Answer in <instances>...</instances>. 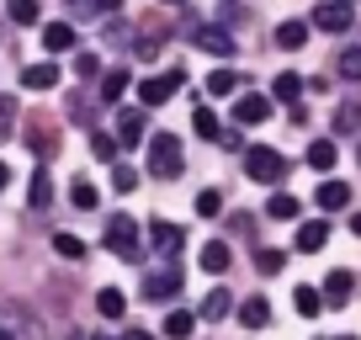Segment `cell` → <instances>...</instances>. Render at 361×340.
I'll list each match as a JSON object with an SVG mask.
<instances>
[{"instance_id":"1","label":"cell","mask_w":361,"mask_h":340,"mask_svg":"<svg viewBox=\"0 0 361 340\" xmlns=\"http://www.w3.org/2000/svg\"><path fill=\"white\" fill-rule=\"evenodd\" d=\"M245 170H250V181L276 186L287 176V154H282V149H271V144H250L245 149Z\"/></svg>"},{"instance_id":"2","label":"cell","mask_w":361,"mask_h":340,"mask_svg":"<svg viewBox=\"0 0 361 340\" xmlns=\"http://www.w3.org/2000/svg\"><path fill=\"white\" fill-rule=\"evenodd\" d=\"M106 250H112L117 261H128V266L144 261V245H138V224H133L128 213H112V224H106Z\"/></svg>"},{"instance_id":"3","label":"cell","mask_w":361,"mask_h":340,"mask_svg":"<svg viewBox=\"0 0 361 340\" xmlns=\"http://www.w3.org/2000/svg\"><path fill=\"white\" fill-rule=\"evenodd\" d=\"M149 170H154L159 181H176L180 176V138L176 133H154V144H149Z\"/></svg>"},{"instance_id":"4","label":"cell","mask_w":361,"mask_h":340,"mask_svg":"<svg viewBox=\"0 0 361 340\" xmlns=\"http://www.w3.org/2000/svg\"><path fill=\"white\" fill-rule=\"evenodd\" d=\"M180 293V266L176 261H159L154 272H144V298L149 303H165V298Z\"/></svg>"},{"instance_id":"5","label":"cell","mask_w":361,"mask_h":340,"mask_svg":"<svg viewBox=\"0 0 361 340\" xmlns=\"http://www.w3.org/2000/svg\"><path fill=\"white\" fill-rule=\"evenodd\" d=\"M180 85H186V75H180V69H165V75H149L144 85H138V102H144V107H165L170 96L180 91Z\"/></svg>"},{"instance_id":"6","label":"cell","mask_w":361,"mask_h":340,"mask_svg":"<svg viewBox=\"0 0 361 340\" xmlns=\"http://www.w3.org/2000/svg\"><path fill=\"white\" fill-rule=\"evenodd\" d=\"M180 245H186V229L180 224H149V250H154L159 261H176Z\"/></svg>"},{"instance_id":"7","label":"cell","mask_w":361,"mask_h":340,"mask_svg":"<svg viewBox=\"0 0 361 340\" xmlns=\"http://www.w3.org/2000/svg\"><path fill=\"white\" fill-rule=\"evenodd\" d=\"M308 27H319V32H345L350 27V6L345 0H319L314 16H308Z\"/></svg>"},{"instance_id":"8","label":"cell","mask_w":361,"mask_h":340,"mask_svg":"<svg viewBox=\"0 0 361 340\" xmlns=\"http://www.w3.org/2000/svg\"><path fill=\"white\" fill-rule=\"evenodd\" d=\"M197 48H207V54L228 59L239 43H234V32H228V27H218V22H202V27H197Z\"/></svg>"},{"instance_id":"9","label":"cell","mask_w":361,"mask_h":340,"mask_svg":"<svg viewBox=\"0 0 361 340\" xmlns=\"http://www.w3.org/2000/svg\"><path fill=\"white\" fill-rule=\"evenodd\" d=\"M43 48L48 54H69V48H75V27L69 22H48L43 27Z\"/></svg>"},{"instance_id":"10","label":"cell","mask_w":361,"mask_h":340,"mask_svg":"<svg viewBox=\"0 0 361 340\" xmlns=\"http://www.w3.org/2000/svg\"><path fill=\"white\" fill-rule=\"evenodd\" d=\"M324 245H329V224L324 218H314V224L298 229V250H303V255H314V250H324Z\"/></svg>"},{"instance_id":"11","label":"cell","mask_w":361,"mask_h":340,"mask_svg":"<svg viewBox=\"0 0 361 340\" xmlns=\"http://www.w3.org/2000/svg\"><path fill=\"white\" fill-rule=\"evenodd\" d=\"M314 202L324 207V213H335V207H345V202H350V186H345V181H319Z\"/></svg>"},{"instance_id":"12","label":"cell","mask_w":361,"mask_h":340,"mask_svg":"<svg viewBox=\"0 0 361 340\" xmlns=\"http://www.w3.org/2000/svg\"><path fill=\"white\" fill-rule=\"evenodd\" d=\"M350 287H356V277H350V272H329V282H324V303H329V308H345Z\"/></svg>"},{"instance_id":"13","label":"cell","mask_w":361,"mask_h":340,"mask_svg":"<svg viewBox=\"0 0 361 340\" xmlns=\"http://www.w3.org/2000/svg\"><path fill=\"white\" fill-rule=\"evenodd\" d=\"M22 85H27V91H54V85H59V69L54 64H27L22 69Z\"/></svg>"},{"instance_id":"14","label":"cell","mask_w":361,"mask_h":340,"mask_svg":"<svg viewBox=\"0 0 361 340\" xmlns=\"http://www.w3.org/2000/svg\"><path fill=\"white\" fill-rule=\"evenodd\" d=\"M144 144V112H117V149Z\"/></svg>"},{"instance_id":"15","label":"cell","mask_w":361,"mask_h":340,"mask_svg":"<svg viewBox=\"0 0 361 340\" xmlns=\"http://www.w3.org/2000/svg\"><path fill=\"white\" fill-rule=\"evenodd\" d=\"M234 117H239V123H250V128H255V123H266V117H271V102H266V96H239Z\"/></svg>"},{"instance_id":"16","label":"cell","mask_w":361,"mask_h":340,"mask_svg":"<svg viewBox=\"0 0 361 340\" xmlns=\"http://www.w3.org/2000/svg\"><path fill=\"white\" fill-rule=\"evenodd\" d=\"M276 48H287V54L308 48V22H282L276 27Z\"/></svg>"},{"instance_id":"17","label":"cell","mask_w":361,"mask_h":340,"mask_svg":"<svg viewBox=\"0 0 361 340\" xmlns=\"http://www.w3.org/2000/svg\"><path fill=\"white\" fill-rule=\"evenodd\" d=\"M335 159H340L335 138H314V144H308V165L314 170H335Z\"/></svg>"},{"instance_id":"18","label":"cell","mask_w":361,"mask_h":340,"mask_svg":"<svg viewBox=\"0 0 361 340\" xmlns=\"http://www.w3.org/2000/svg\"><path fill=\"white\" fill-rule=\"evenodd\" d=\"M197 261H202V272L224 277V272H228V245H224V239H213V245H202V255H197Z\"/></svg>"},{"instance_id":"19","label":"cell","mask_w":361,"mask_h":340,"mask_svg":"<svg viewBox=\"0 0 361 340\" xmlns=\"http://www.w3.org/2000/svg\"><path fill=\"white\" fill-rule=\"evenodd\" d=\"M239 324H250V329L271 324V303L266 298H245V303H239Z\"/></svg>"},{"instance_id":"20","label":"cell","mask_w":361,"mask_h":340,"mask_svg":"<svg viewBox=\"0 0 361 340\" xmlns=\"http://www.w3.org/2000/svg\"><path fill=\"white\" fill-rule=\"evenodd\" d=\"M27 202H32L37 213L54 202V176H48V170H37V176H32V186H27Z\"/></svg>"},{"instance_id":"21","label":"cell","mask_w":361,"mask_h":340,"mask_svg":"<svg viewBox=\"0 0 361 340\" xmlns=\"http://www.w3.org/2000/svg\"><path fill=\"white\" fill-rule=\"evenodd\" d=\"M128 85H133V80H128V69H106V75H102V102H106V107L123 102Z\"/></svg>"},{"instance_id":"22","label":"cell","mask_w":361,"mask_h":340,"mask_svg":"<svg viewBox=\"0 0 361 340\" xmlns=\"http://www.w3.org/2000/svg\"><path fill=\"white\" fill-rule=\"evenodd\" d=\"M96 308H102V319H123L128 314V298L117 293V287H102V293H96Z\"/></svg>"},{"instance_id":"23","label":"cell","mask_w":361,"mask_h":340,"mask_svg":"<svg viewBox=\"0 0 361 340\" xmlns=\"http://www.w3.org/2000/svg\"><path fill=\"white\" fill-rule=\"evenodd\" d=\"M228 298H234V293H224V287H213V293L202 298V308H197V319H224L228 308H234V303H228Z\"/></svg>"},{"instance_id":"24","label":"cell","mask_w":361,"mask_h":340,"mask_svg":"<svg viewBox=\"0 0 361 340\" xmlns=\"http://www.w3.org/2000/svg\"><path fill=\"white\" fill-rule=\"evenodd\" d=\"M271 91H276V102L298 107V96H303V75H276V80H271Z\"/></svg>"},{"instance_id":"25","label":"cell","mask_w":361,"mask_h":340,"mask_svg":"<svg viewBox=\"0 0 361 340\" xmlns=\"http://www.w3.org/2000/svg\"><path fill=\"white\" fill-rule=\"evenodd\" d=\"M192 329H197V314H192V308H176V314L165 319V335H170V340H186Z\"/></svg>"},{"instance_id":"26","label":"cell","mask_w":361,"mask_h":340,"mask_svg":"<svg viewBox=\"0 0 361 340\" xmlns=\"http://www.w3.org/2000/svg\"><path fill=\"white\" fill-rule=\"evenodd\" d=\"M234 91H239L234 69H213V75H207V96H234Z\"/></svg>"},{"instance_id":"27","label":"cell","mask_w":361,"mask_h":340,"mask_svg":"<svg viewBox=\"0 0 361 340\" xmlns=\"http://www.w3.org/2000/svg\"><path fill=\"white\" fill-rule=\"evenodd\" d=\"M27 138H32L37 154H54V149H59V133H54L48 123H32V128H27Z\"/></svg>"},{"instance_id":"28","label":"cell","mask_w":361,"mask_h":340,"mask_svg":"<svg viewBox=\"0 0 361 340\" xmlns=\"http://www.w3.org/2000/svg\"><path fill=\"white\" fill-rule=\"evenodd\" d=\"M266 213H271V218H276V224H293V218H298V197H287V192H276V197H271V207H266Z\"/></svg>"},{"instance_id":"29","label":"cell","mask_w":361,"mask_h":340,"mask_svg":"<svg viewBox=\"0 0 361 340\" xmlns=\"http://www.w3.org/2000/svg\"><path fill=\"white\" fill-rule=\"evenodd\" d=\"M192 128H197V138H224V128H218V117L207 112V107H197V112H192Z\"/></svg>"},{"instance_id":"30","label":"cell","mask_w":361,"mask_h":340,"mask_svg":"<svg viewBox=\"0 0 361 340\" xmlns=\"http://www.w3.org/2000/svg\"><path fill=\"white\" fill-rule=\"evenodd\" d=\"M298 314H303V319H314L319 314V308H324V298H319V287H298Z\"/></svg>"},{"instance_id":"31","label":"cell","mask_w":361,"mask_h":340,"mask_svg":"<svg viewBox=\"0 0 361 340\" xmlns=\"http://www.w3.org/2000/svg\"><path fill=\"white\" fill-rule=\"evenodd\" d=\"M282 261H287L282 250H255V272L260 277H276V272H282Z\"/></svg>"},{"instance_id":"32","label":"cell","mask_w":361,"mask_h":340,"mask_svg":"<svg viewBox=\"0 0 361 340\" xmlns=\"http://www.w3.org/2000/svg\"><path fill=\"white\" fill-rule=\"evenodd\" d=\"M54 250L64 255V261H85V245H80L75 234H54Z\"/></svg>"},{"instance_id":"33","label":"cell","mask_w":361,"mask_h":340,"mask_svg":"<svg viewBox=\"0 0 361 340\" xmlns=\"http://www.w3.org/2000/svg\"><path fill=\"white\" fill-rule=\"evenodd\" d=\"M11 22L16 27H32L37 22V0H11Z\"/></svg>"},{"instance_id":"34","label":"cell","mask_w":361,"mask_h":340,"mask_svg":"<svg viewBox=\"0 0 361 340\" xmlns=\"http://www.w3.org/2000/svg\"><path fill=\"white\" fill-rule=\"evenodd\" d=\"M356 123H361V107H356V102H345V107L335 112V128H340V133H356Z\"/></svg>"},{"instance_id":"35","label":"cell","mask_w":361,"mask_h":340,"mask_svg":"<svg viewBox=\"0 0 361 340\" xmlns=\"http://www.w3.org/2000/svg\"><path fill=\"white\" fill-rule=\"evenodd\" d=\"M11 128H16V102H11V96H0V144L11 138Z\"/></svg>"},{"instance_id":"36","label":"cell","mask_w":361,"mask_h":340,"mask_svg":"<svg viewBox=\"0 0 361 340\" xmlns=\"http://www.w3.org/2000/svg\"><path fill=\"white\" fill-rule=\"evenodd\" d=\"M340 75H345V80H361V48H345V54H340Z\"/></svg>"},{"instance_id":"37","label":"cell","mask_w":361,"mask_h":340,"mask_svg":"<svg viewBox=\"0 0 361 340\" xmlns=\"http://www.w3.org/2000/svg\"><path fill=\"white\" fill-rule=\"evenodd\" d=\"M75 75L80 80H96V75H102V59H96V54H80L75 59Z\"/></svg>"},{"instance_id":"38","label":"cell","mask_w":361,"mask_h":340,"mask_svg":"<svg viewBox=\"0 0 361 340\" xmlns=\"http://www.w3.org/2000/svg\"><path fill=\"white\" fill-rule=\"evenodd\" d=\"M90 154H96V159H112V154H117V138H106V133H90Z\"/></svg>"},{"instance_id":"39","label":"cell","mask_w":361,"mask_h":340,"mask_svg":"<svg viewBox=\"0 0 361 340\" xmlns=\"http://www.w3.org/2000/svg\"><path fill=\"white\" fill-rule=\"evenodd\" d=\"M218 207H224V197H218V192H202V197H197V218H218Z\"/></svg>"},{"instance_id":"40","label":"cell","mask_w":361,"mask_h":340,"mask_svg":"<svg viewBox=\"0 0 361 340\" xmlns=\"http://www.w3.org/2000/svg\"><path fill=\"white\" fill-rule=\"evenodd\" d=\"M69 197H75V207H96V186H90V181H75Z\"/></svg>"},{"instance_id":"41","label":"cell","mask_w":361,"mask_h":340,"mask_svg":"<svg viewBox=\"0 0 361 340\" xmlns=\"http://www.w3.org/2000/svg\"><path fill=\"white\" fill-rule=\"evenodd\" d=\"M112 186H117V192H133L138 176H133V170H123V165H112Z\"/></svg>"},{"instance_id":"42","label":"cell","mask_w":361,"mask_h":340,"mask_svg":"<svg viewBox=\"0 0 361 340\" xmlns=\"http://www.w3.org/2000/svg\"><path fill=\"white\" fill-rule=\"evenodd\" d=\"M6 186H11V165H6V159H0V192H6Z\"/></svg>"},{"instance_id":"43","label":"cell","mask_w":361,"mask_h":340,"mask_svg":"<svg viewBox=\"0 0 361 340\" xmlns=\"http://www.w3.org/2000/svg\"><path fill=\"white\" fill-rule=\"evenodd\" d=\"M123 340H154V335H149V329H128Z\"/></svg>"},{"instance_id":"44","label":"cell","mask_w":361,"mask_h":340,"mask_svg":"<svg viewBox=\"0 0 361 340\" xmlns=\"http://www.w3.org/2000/svg\"><path fill=\"white\" fill-rule=\"evenodd\" d=\"M350 229H356V234H361V213H356V218H350Z\"/></svg>"},{"instance_id":"45","label":"cell","mask_w":361,"mask_h":340,"mask_svg":"<svg viewBox=\"0 0 361 340\" xmlns=\"http://www.w3.org/2000/svg\"><path fill=\"white\" fill-rule=\"evenodd\" d=\"M335 340H356V335H335Z\"/></svg>"},{"instance_id":"46","label":"cell","mask_w":361,"mask_h":340,"mask_svg":"<svg viewBox=\"0 0 361 340\" xmlns=\"http://www.w3.org/2000/svg\"><path fill=\"white\" fill-rule=\"evenodd\" d=\"M165 6H180V0H165Z\"/></svg>"},{"instance_id":"47","label":"cell","mask_w":361,"mask_h":340,"mask_svg":"<svg viewBox=\"0 0 361 340\" xmlns=\"http://www.w3.org/2000/svg\"><path fill=\"white\" fill-rule=\"evenodd\" d=\"M356 159H361V149H356Z\"/></svg>"},{"instance_id":"48","label":"cell","mask_w":361,"mask_h":340,"mask_svg":"<svg viewBox=\"0 0 361 340\" xmlns=\"http://www.w3.org/2000/svg\"><path fill=\"white\" fill-rule=\"evenodd\" d=\"M345 6H350V0H345Z\"/></svg>"}]
</instances>
